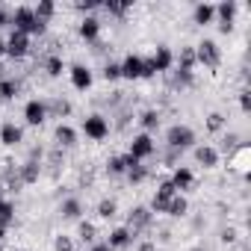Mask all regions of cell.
Masks as SVG:
<instances>
[{"label":"cell","mask_w":251,"mask_h":251,"mask_svg":"<svg viewBox=\"0 0 251 251\" xmlns=\"http://www.w3.org/2000/svg\"><path fill=\"white\" fill-rule=\"evenodd\" d=\"M12 222H15V204L3 198V201H0V225H6V227H9Z\"/></svg>","instance_id":"e575fe53"},{"label":"cell","mask_w":251,"mask_h":251,"mask_svg":"<svg viewBox=\"0 0 251 251\" xmlns=\"http://www.w3.org/2000/svg\"><path fill=\"white\" fill-rule=\"evenodd\" d=\"M0 251H6V245H3V242H0Z\"/></svg>","instance_id":"681fc988"},{"label":"cell","mask_w":251,"mask_h":251,"mask_svg":"<svg viewBox=\"0 0 251 251\" xmlns=\"http://www.w3.org/2000/svg\"><path fill=\"white\" fill-rule=\"evenodd\" d=\"M175 65H177L180 71H192V74H195V68H198L195 48H180V56H175Z\"/></svg>","instance_id":"603a6c76"},{"label":"cell","mask_w":251,"mask_h":251,"mask_svg":"<svg viewBox=\"0 0 251 251\" xmlns=\"http://www.w3.org/2000/svg\"><path fill=\"white\" fill-rule=\"evenodd\" d=\"M106 172H109V175H127V157H124V154L109 157V160H106Z\"/></svg>","instance_id":"836d02e7"},{"label":"cell","mask_w":251,"mask_h":251,"mask_svg":"<svg viewBox=\"0 0 251 251\" xmlns=\"http://www.w3.org/2000/svg\"><path fill=\"white\" fill-rule=\"evenodd\" d=\"M39 177H42V160H27V163L18 166V180H21L24 186L36 183Z\"/></svg>","instance_id":"ac0fdd59"},{"label":"cell","mask_w":251,"mask_h":251,"mask_svg":"<svg viewBox=\"0 0 251 251\" xmlns=\"http://www.w3.org/2000/svg\"><path fill=\"white\" fill-rule=\"evenodd\" d=\"M6 230H9L6 225H0V242H3V239H6Z\"/></svg>","instance_id":"7dc6e473"},{"label":"cell","mask_w":251,"mask_h":251,"mask_svg":"<svg viewBox=\"0 0 251 251\" xmlns=\"http://www.w3.org/2000/svg\"><path fill=\"white\" fill-rule=\"evenodd\" d=\"M12 251H30V248H12Z\"/></svg>","instance_id":"c3c4849f"},{"label":"cell","mask_w":251,"mask_h":251,"mask_svg":"<svg viewBox=\"0 0 251 251\" xmlns=\"http://www.w3.org/2000/svg\"><path fill=\"white\" fill-rule=\"evenodd\" d=\"M227 172H233V175H239L242 180H248V175H251V148H248L245 142H239V145L227 154Z\"/></svg>","instance_id":"3957f363"},{"label":"cell","mask_w":251,"mask_h":251,"mask_svg":"<svg viewBox=\"0 0 251 251\" xmlns=\"http://www.w3.org/2000/svg\"><path fill=\"white\" fill-rule=\"evenodd\" d=\"M42 68H45L50 77H59V74L65 71V62H62V56H59V53H50V56L42 62Z\"/></svg>","instance_id":"d6a6232c"},{"label":"cell","mask_w":251,"mask_h":251,"mask_svg":"<svg viewBox=\"0 0 251 251\" xmlns=\"http://www.w3.org/2000/svg\"><path fill=\"white\" fill-rule=\"evenodd\" d=\"M77 239L89 248L92 242H98V227H95L92 222H80V225H77Z\"/></svg>","instance_id":"83f0119b"},{"label":"cell","mask_w":251,"mask_h":251,"mask_svg":"<svg viewBox=\"0 0 251 251\" xmlns=\"http://www.w3.org/2000/svg\"><path fill=\"white\" fill-rule=\"evenodd\" d=\"M86 251H112V248H109V245H106L103 239H98V242H92V245H89Z\"/></svg>","instance_id":"ee69618b"},{"label":"cell","mask_w":251,"mask_h":251,"mask_svg":"<svg viewBox=\"0 0 251 251\" xmlns=\"http://www.w3.org/2000/svg\"><path fill=\"white\" fill-rule=\"evenodd\" d=\"M74 251H86V248H74Z\"/></svg>","instance_id":"816d5d0a"},{"label":"cell","mask_w":251,"mask_h":251,"mask_svg":"<svg viewBox=\"0 0 251 251\" xmlns=\"http://www.w3.org/2000/svg\"><path fill=\"white\" fill-rule=\"evenodd\" d=\"M103 9H106L109 15H115V18H124V15L133 9V3H130V0H106Z\"/></svg>","instance_id":"f546056e"},{"label":"cell","mask_w":251,"mask_h":251,"mask_svg":"<svg viewBox=\"0 0 251 251\" xmlns=\"http://www.w3.org/2000/svg\"><path fill=\"white\" fill-rule=\"evenodd\" d=\"M236 100H239V109H242V112L248 115V112H251V92H248V89H242Z\"/></svg>","instance_id":"ab89813d"},{"label":"cell","mask_w":251,"mask_h":251,"mask_svg":"<svg viewBox=\"0 0 251 251\" xmlns=\"http://www.w3.org/2000/svg\"><path fill=\"white\" fill-rule=\"evenodd\" d=\"M127 180H130L133 186L145 183V180H148V169H145V166H136V169H130V172H127Z\"/></svg>","instance_id":"8d00e7d4"},{"label":"cell","mask_w":251,"mask_h":251,"mask_svg":"<svg viewBox=\"0 0 251 251\" xmlns=\"http://www.w3.org/2000/svg\"><path fill=\"white\" fill-rule=\"evenodd\" d=\"M83 133H86V139H92V142H103V139L109 136V118L100 115V112L86 115V118H83Z\"/></svg>","instance_id":"5b68a950"},{"label":"cell","mask_w":251,"mask_h":251,"mask_svg":"<svg viewBox=\"0 0 251 251\" xmlns=\"http://www.w3.org/2000/svg\"><path fill=\"white\" fill-rule=\"evenodd\" d=\"M103 80H106V83L121 80V68H118V62H106V65H103Z\"/></svg>","instance_id":"f35d334b"},{"label":"cell","mask_w":251,"mask_h":251,"mask_svg":"<svg viewBox=\"0 0 251 251\" xmlns=\"http://www.w3.org/2000/svg\"><path fill=\"white\" fill-rule=\"evenodd\" d=\"M18 92H21V83H18L15 77H0V100H3V103L15 100Z\"/></svg>","instance_id":"44dd1931"},{"label":"cell","mask_w":251,"mask_h":251,"mask_svg":"<svg viewBox=\"0 0 251 251\" xmlns=\"http://www.w3.org/2000/svg\"><path fill=\"white\" fill-rule=\"evenodd\" d=\"M166 213H169L172 219H183V216L189 213V201H186V195H180V192H177V195L169 201V210H166Z\"/></svg>","instance_id":"d4e9b609"},{"label":"cell","mask_w":251,"mask_h":251,"mask_svg":"<svg viewBox=\"0 0 251 251\" xmlns=\"http://www.w3.org/2000/svg\"><path fill=\"white\" fill-rule=\"evenodd\" d=\"M169 180H172V186H175V189L183 195V192H189V189L195 186V172H192L189 166H175Z\"/></svg>","instance_id":"8fae6325"},{"label":"cell","mask_w":251,"mask_h":251,"mask_svg":"<svg viewBox=\"0 0 251 251\" xmlns=\"http://www.w3.org/2000/svg\"><path fill=\"white\" fill-rule=\"evenodd\" d=\"M127 154H130L136 163H145V160H151V157L157 154L154 136H151V133H136V136L130 139V148H127Z\"/></svg>","instance_id":"8992f818"},{"label":"cell","mask_w":251,"mask_h":251,"mask_svg":"<svg viewBox=\"0 0 251 251\" xmlns=\"http://www.w3.org/2000/svg\"><path fill=\"white\" fill-rule=\"evenodd\" d=\"M74 9L77 12H92V9H98V3H95V0H77Z\"/></svg>","instance_id":"60d3db41"},{"label":"cell","mask_w":251,"mask_h":251,"mask_svg":"<svg viewBox=\"0 0 251 251\" xmlns=\"http://www.w3.org/2000/svg\"><path fill=\"white\" fill-rule=\"evenodd\" d=\"M112 251H121V248H127L130 242H133V233L124 227V225H118V227H112L109 233H106V239H103Z\"/></svg>","instance_id":"5bb4252c"},{"label":"cell","mask_w":251,"mask_h":251,"mask_svg":"<svg viewBox=\"0 0 251 251\" xmlns=\"http://www.w3.org/2000/svg\"><path fill=\"white\" fill-rule=\"evenodd\" d=\"M198 136L195 130L189 127V124H172V127L166 130V145L172 151H186V148H195Z\"/></svg>","instance_id":"7a4b0ae2"},{"label":"cell","mask_w":251,"mask_h":251,"mask_svg":"<svg viewBox=\"0 0 251 251\" xmlns=\"http://www.w3.org/2000/svg\"><path fill=\"white\" fill-rule=\"evenodd\" d=\"M139 124H142L145 133H154V130L160 127V109H145V112L139 115Z\"/></svg>","instance_id":"4dcf8cb0"},{"label":"cell","mask_w":251,"mask_h":251,"mask_svg":"<svg viewBox=\"0 0 251 251\" xmlns=\"http://www.w3.org/2000/svg\"><path fill=\"white\" fill-rule=\"evenodd\" d=\"M0 142H3L6 148H18L24 142V130L18 127L15 121H3V124H0Z\"/></svg>","instance_id":"4fadbf2b"},{"label":"cell","mask_w":251,"mask_h":251,"mask_svg":"<svg viewBox=\"0 0 251 251\" xmlns=\"http://www.w3.org/2000/svg\"><path fill=\"white\" fill-rule=\"evenodd\" d=\"M118 216V201L115 198H100L98 201V219H115Z\"/></svg>","instance_id":"1f68e13d"},{"label":"cell","mask_w":251,"mask_h":251,"mask_svg":"<svg viewBox=\"0 0 251 251\" xmlns=\"http://www.w3.org/2000/svg\"><path fill=\"white\" fill-rule=\"evenodd\" d=\"M68 80H71V86H74L77 92H89L92 83H95V74H92L86 65H71V68H68Z\"/></svg>","instance_id":"7c38bea8"},{"label":"cell","mask_w":251,"mask_h":251,"mask_svg":"<svg viewBox=\"0 0 251 251\" xmlns=\"http://www.w3.org/2000/svg\"><path fill=\"white\" fill-rule=\"evenodd\" d=\"M204 127H207V133H222L227 127V115L225 112H210L207 121H204Z\"/></svg>","instance_id":"f1b7e54d"},{"label":"cell","mask_w":251,"mask_h":251,"mask_svg":"<svg viewBox=\"0 0 251 251\" xmlns=\"http://www.w3.org/2000/svg\"><path fill=\"white\" fill-rule=\"evenodd\" d=\"M30 50H33V42H30L27 33L12 30V33L6 36V56H9V59H27Z\"/></svg>","instance_id":"52a82bcc"},{"label":"cell","mask_w":251,"mask_h":251,"mask_svg":"<svg viewBox=\"0 0 251 251\" xmlns=\"http://www.w3.org/2000/svg\"><path fill=\"white\" fill-rule=\"evenodd\" d=\"M9 27L12 30H18V33H27L30 39L33 36H45L48 33V24L45 21H39L36 18V12H33V6H15L12 9V21H9Z\"/></svg>","instance_id":"6da1fadb"},{"label":"cell","mask_w":251,"mask_h":251,"mask_svg":"<svg viewBox=\"0 0 251 251\" xmlns=\"http://www.w3.org/2000/svg\"><path fill=\"white\" fill-rule=\"evenodd\" d=\"M53 139H56V145L59 148H74L77 145V130L71 127V124H56V130H53Z\"/></svg>","instance_id":"d6986e66"},{"label":"cell","mask_w":251,"mask_h":251,"mask_svg":"<svg viewBox=\"0 0 251 251\" xmlns=\"http://www.w3.org/2000/svg\"><path fill=\"white\" fill-rule=\"evenodd\" d=\"M33 12H36V18H39V21H45V24H48V21L59 12V6L53 3V0H39V3L33 6Z\"/></svg>","instance_id":"4316f807"},{"label":"cell","mask_w":251,"mask_h":251,"mask_svg":"<svg viewBox=\"0 0 251 251\" xmlns=\"http://www.w3.org/2000/svg\"><path fill=\"white\" fill-rule=\"evenodd\" d=\"M151 62H154V68H157V74H166V71H172V68H175V53H172V48H166V45H160V48L154 50V56H151Z\"/></svg>","instance_id":"e0dca14e"},{"label":"cell","mask_w":251,"mask_h":251,"mask_svg":"<svg viewBox=\"0 0 251 251\" xmlns=\"http://www.w3.org/2000/svg\"><path fill=\"white\" fill-rule=\"evenodd\" d=\"M236 12H239V3H236V0H225V3L216 6V18H219V24H233Z\"/></svg>","instance_id":"7402d4cb"},{"label":"cell","mask_w":251,"mask_h":251,"mask_svg":"<svg viewBox=\"0 0 251 251\" xmlns=\"http://www.w3.org/2000/svg\"><path fill=\"white\" fill-rule=\"evenodd\" d=\"M45 109H48V115H53V118H65V115H71V103H68L65 98L45 100Z\"/></svg>","instance_id":"cb8c5ba5"},{"label":"cell","mask_w":251,"mask_h":251,"mask_svg":"<svg viewBox=\"0 0 251 251\" xmlns=\"http://www.w3.org/2000/svg\"><path fill=\"white\" fill-rule=\"evenodd\" d=\"M136 251H157V242L145 239V242H139V248H136Z\"/></svg>","instance_id":"f6af8a7d"},{"label":"cell","mask_w":251,"mask_h":251,"mask_svg":"<svg viewBox=\"0 0 251 251\" xmlns=\"http://www.w3.org/2000/svg\"><path fill=\"white\" fill-rule=\"evenodd\" d=\"M151 222H154V213L148 210V207H133L130 210V216H127V227L130 233H139V230H145V227H151Z\"/></svg>","instance_id":"30bf717a"},{"label":"cell","mask_w":251,"mask_h":251,"mask_svg":"<svg viewBox=\"0 0 251 251\" xmlns=\"http://www.w3.org/2000/svg\"><path fill=\"white\" fill-rule=\"evenodd\" d=\"M192 251H207V248H192Z\"/></svg>","instance_id":"f907efd6"},{"label":"cell","mask_w":251,"mask_h":251,"mask_svg":"<svg viewBox=\"0 0 251 251\" xmlns=\"http://www.w3.org/2000/svg\"><path fill=\"white\" fill-rule=\"evenodd\" d=\"M59 213H62V219H80L83 216V201L80 198H65L59 204Z\"/></svg>","instance_id":"484cf974"},{"label":"cell","mask_w":251,"mask_h":251,"mask_svg":"<svg viewBox=\"0 0 251 251\" xmlns=\"http://www.w3.org/2000/svg\"><path fill=\"white\" fill-rule=\"evenodd\" d=\"M195 151V163L201 166V169H216L219 166V148H213V145H195L192 148Z\"/></svg>","instance_id":"9a60e30c"},{"label":"cell","mask_w":251,"mask_h":251,"mask_svg":"<svg viewBox=\"0 0 251 251\" xmlns=\"http://www.w3.org/2000/svg\"><path fill=\"white\" fill-rule=\"evenodd\" d=\"M142 62H145V56H139V53H127V56L118 62V68H121V80H142Z\"/></svg>","instance_id":"9c48e42d"},{"label":"cell","mask_w":251,"mask_h":251,"mask_svg":"<svg viewBox=\"0 0 251 251\" xmlns=\"http://www.w3.org/2000/svg\"><path fill=\"white\" fill-rule=\"evenodd\" d=\"M195 59H198V65L216 71V68L222 65V48H219L213 39H201V42L195 45Z\"/></svg>","instance_id":"277c9868"},{"label":"cell","mask_w":251,"mask_h":251,"mask_svg":"<svg viewBox=\"0 0 251 251\" xmlns=\"http://www.w3.org/2000/svg\"><path fill=\"white\" fill-rule=\"evenodd\" d=\"M53 251H74V236L56 233V236H53Z\"/></svg>","instance_id":"d590c367"},{"label":"cell","mask_w":251,"mask_h":251,"mask_svg":"<svg viewBox=\"0 0 251 251\" xmlns=\"http://www.w3.org/2000/svg\"><path fill=\"white\" fill-rule=\"evenodd\" d=\"M3 56H6V39L0 36V59H3Z\"/></svg>","instance_id":"bcb514c9"},{"label":"cell","mask_w":251,"mask_h":251,"mask_svg":"<svg viewBox=\"0 0 251 251\" xmlns=\"http://www.w3.org/2000/svg\"><path fill=\"white\" fill-rule=\"evenodd\" d=\"M24 121L30 124V127H42V124L48 121V109H45V100L33 98L24 103Z\"/></svg>","instance_id":"ba28073f"},{"label":"cell","mask_w":251,"mask_h":251,"mask_svg":"<svg viewBox=\"0 0 251 251\" xmlns=\"http://www.w3.org/2000/svg\"><path fill=\"white\" fill-rule=\"evenodd\" d=\"M192 21H195L198 27L213 24V21H216V6H213V3H198V6L192 9Z\"/></svg>","instance_id":"ffe728a7"},{"label":"cell","mask_w":251,"mask_h":251,"mask_svg":"<svg viewBox=\"0 0 251 251\" xmlns=\"http://www.w3.org/2000/svg\"><path fill=\"white\" fill-rule=\"evenodd\" d=\"M222 242H225V245L236 242V230H233V227H225V230H222Z\"/></svg>","instance_id":"7bdbcfd3"},{"label":"cell","mask_w":251,"mask_h":251,"mask_svg":"<svg viewBox=\"0 0 251 251\" xmlns=\"http://www.w3.org/2000/svg\"><path fill=\"white\" fill-rule=\"evenodd\" d=\"M77 33H80V39H83V42H98V39H100V18L86 15V18L80 21Z\"/></svg>","instance_id":"2e32d148"},{"label":"cell","mask_w":251,"mask_h":251,"mask_svg":"<svg viewBox=\"0 0 251 251\" xmlns=\"http://www.w3.org/2000/svg\"><path fill=\"white\" fill-rule=\"evenodd\" d=\"M154 195H160V198H175V195H177V189L172 186V180H169V177H163V180L157 183V192H154Z\"/></svg>","instance_id":"74e56055"},{"label":"cell","mask_w":251,"mask_h":251,"mask_svg":"<svg viewBox=\"0 0 251 251\" xmlns=\"http://www.w3.org/2000/svg\"><path fill=\"white\" fill-rule=\"evenodd\" d=\"M9 21H12V9H6L3 3H0V27H6Z\"/></svg>","instance_id":"b9f144b4"}]
</instances>
